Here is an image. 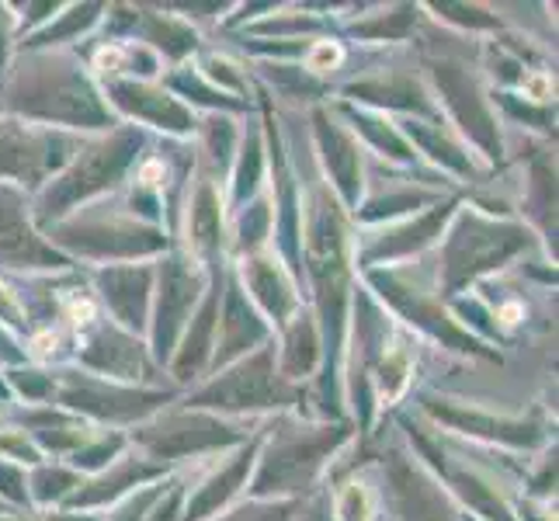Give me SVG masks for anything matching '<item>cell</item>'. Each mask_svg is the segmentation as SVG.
Wrapping results in <instances>:
<instances>
[{
  "label": "cell",
  "mask_w": 559,
  "mask_h": 521,
  "mask_svg": "<svg viewBox=\"0 0 559 521\" xmlns=\"http://www.w3.org/2000/svg\"><path fill=\"white\" fill-rule=\"evenodd\" d=\"M337 49L334 46H320L317 52H313V67H320V63H337Z\"/></svg>",
  "instance_id": "obj_1"
}]
</instances>
